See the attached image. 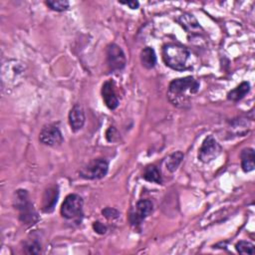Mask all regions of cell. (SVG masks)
Masks as SVG:
<instances>
[{
	"mask_svg": "<svg viewBox=\"0 0 255 255\" xmlns=\"http://www.w3.org/2000/svg\"><path fill=\"white\" fill-rule=\"evenodd\" d=\"M199 87V82L190 76L174 79L168 85L167 99L176 108H186Z\"/></svg>",
	"mask_w": 255,
	"mask_h": 255,
	"instance_id": "6da1fadb",
	"label": "cell"
},
{
	"mask_svg": "<svg viewBox=\"0 0 255 255\" xmlns=\"http://www.w3.org/2000/svg\"><path fill=\"white\" fill-rule=\"evenodd\" d=\"M162 59L167 67L179 72L188 70L192 66L190 51L174 43H168L162 47Z\"/></svg>",
	"mask_w": 255,
	"mask_h": 255,
	"instance_id": "7a4b0ae2",
	"label": "cell"
},
{
	"mask_svg": "<svg viewBox=\"0 0 255 255\" xmlns=\"http://www.w3.org/2000/svg\"><path fill=\"white\" fill-rule=\"evenodd\" d=\"M14 203L19 210V218L23 223L33 224L37 219V213L33 204L29 200L28 193L25 189H18L15 192Z\"/></svg>",
	"mask_w": 255,
	"mask_h": 255,
	"instance_id": "3957f363",
	"label": "cell"
},
{
	"mask_svg": "<svg viewBox=\"0 0 255 255\" xmlns=\"http://www.w3.org/2000/svg\"><path fill=\"white\" fill-rule=\"evenodd\" d=\"M109 170V162L105 158H95L83 165L79 170V176L84 179L94 180L105 177Z\"/></svg>",
	"mask_w": 255,
	"mask_h": 255,
	"instance_id": "277c9868",
	"label": "cell"
},
{
	"mask_svg": "<svg viewBox=\"0 0 255 255\" xmlns=\"http://www.w3.org/2000/svg\"><path fill=\"white\" fill-rule=\"evenodd\" d=\"M84 200L77 193H71L66 196L61 205V215L66 219H77L83 216Z\"/></svg>",
	"mask_w": 255,
	"mask_h": 255,
	"instance_id": "5b68a950",
	"label": "cell"
},
{
	"mask_svg": "<svg viewBox=\"0 0 255 255\" xmlns=\"http://www.w3.org/2000/svg\"><path fill=\"white\" fill-rule=\"evenodd\" d=\"M106 63L111 72H119L125 68L127 64L126 55L119 45L111 43L107 46Z\"/></svg>",
	"mask_w": 255,
	"mask_h": 255,
	"instance_id": "8992f818",
	"label": "cell"
},
{
	"mask_svg": "<svg viewBox=\"0 0 255 255\" xmlns=\"http://www.w3.org/2000/svg\"><path fill=\"white\" fill-rule=\"evenodd\" d=\"M222 152V146L220 143L212 136L207 135L202 141L198 149V159L204 163L210 162L217 158Z\"/></svg>",
	"mask_w": 255,
	"mask_h": 255,
	"instance_id": "52a82bcc",
	"label": "cell"
},
{
	"mask_svg": "<svg viewBox=\"0 0 255 255\" xmlns=\"http://www.w3.org/2000/svg\"><path fill=\"white\" fill-rule=\"evenodd\" d=\"M39 140L45 145L56 147L63 143L64 137L60 128L56 124H48L41 128Z\"/></svg>",
	"mask_w": 255,
	"mask_h": 255,
	"instance_id": "ba28073f",
	"label": "cell"
},
{
	"mask_svg": "<svg viewBox=\"0 0 255 255\" xmlns=\"http://www.w3.org/2000/svg\"><path fill=\"white\" fill-rule=\"evenodd\" d=\"M153 211V204L148 199H140L136 202L135 206L129 211L128 220L130 225L136 227L142 223V221L149 216Z\"/></svg>",
	"mask_w": 255,
	"mask_h": 255,
	"instance_id": "9c48e42d",
	"label": "cell"
},
{
	"mask_svg": "<svg viewBox=\"0 0 255 255\" xmlns=\"http://www.w3.org/2000/svg\"><path fill=\"white\" fill-rule=\"evenodd\" d=\"M102 97L105 105L110 110H116L119 107L120 101L115 90V83L113 80L106 81L102 86Z\"/></svg>",
	"mask_w": 255,
	"mask_h": 255,
	"instance_id": "30bf717a",
	"label": "cell"
},
{
	"mask_svg": "<svg viewBox=\"0 0 255 255\" xmlns=\"http://www.w3.org/2000/svg\"><path fill=\"white\" fill-rule=\"evenodd\" d=\"M68 119H69V124H70L71 129L74 132L79 131L84 127L85 121H86L85 113H84L82 106H80L78 104L73 106V108L69 112Z\"/></svg>",
	"mask_w": 255,
	"mask_h": 255,
	"instance_id": "8fae6325",
	"label": "cell"
},
{
	"mask_svg": "<svg viewBox=\"0 0 255 255\" xmlns=\"http://www.w3.org/2000/svg\"><path fill=\"white\" fill-rule=\"evenodd\" d=\"M58 196H59V191L57 185L49 187L43 196V205L42 209L44 212L49 213L54 210V207L58 201Z\"/></svg>",
	"mask_w": 255,
	"mask_h": 255,
	"instance_id": "7c38bea8",
	"label": "cell"
},
{
	"mask_svg": "<svg viewBox=\"0 0 255 255\" xmlns=\"http://www.w3.org/2000/svg\"><path fill=\"white\" fill-rule=\"evenodd\" d=\"M176 21L185 29L187 33H192V35H198L200 33L199 30H201V27L198 24L197 20L193 17V15H181L176 19Z\"/></svg>",
	"mask_w": 255,
	"mask_h": 255,
	"instance_id": "4fadbf2b",
	"label": "cell"
},
{
	"mask_svg": "<svg viewBox=\"0 0 255 255\" xmlns=\"http://www.w3.org/2000/svg\"><path fill=\"white\" fill-rule=\"evenodd\" d=\"M240 159H241V167L244 172H250L254 169L255 154H254V149L252 147L243 148L240 152Z\"/></svg>",
	"mask_w": 255,
	"mask_h": 255,
	"instance_id": "5bb4252c",
	"label": "cell"
},
{
	"mask_svg": "<svg viewBox=\"0 0 255 255\" xmlns=\"http://www.w3.org/2000/svg\"><path fill=\"white\" fill-rule=\"evenodd\" d=\"M139 59L142 67L147 70L152 69L156 64V55L151 47L143 48L139 54Z\"/></svg>",
	"mask_w": 255,
	"mask_h": 255,
	"instance_id": "9a60e30c",
	"label": "cell"
},
{
	"mask_svg": "<svg viewBox=\"0 0 255 255\" xmlns=\"http://www.w3.org/2000/svg\"><path fill=\"white\" fill-rule=\"evenodd\" d=\"M249 91H250L249 82H242L235 89L228 92L227 99L232 102H238V101L242 100L249 93Z\"/></svg>",
	"mask_w": 255,
	"mask_h": 255,
	"instance_id": "2e32d148",
	"label": "cell"
},
{
	"mask_svg": "<svg viewBox=\"0 0 255 255\" xmlns=\"http://www.w3.org/2000/svg\"><path fill=\"white\" fill-rule=\"evenodd\" d=\"M142 178L148 182H153L156 184H161L162 182L160 172L158 168L153 164H149L144 167L142 172Z\"/></svg>",
	"mask_w": 255,
	"mask_h": 255,
	"instance_id": "e0dca14e",
	"label": "cell"
},
{
	"mask_svg": "<svg viewBox=\"0 0 255 255\" xmlns=\"http://www.w3.org/2000/svg\"><path fill=\"white\" fill-rule=\"evenodd\" d=\"M183 157H184V154L180 150H177V151L169 154L165 159L166 169L170 172L175 171L177 169V167L179 166V164L181 163Z\"/></svg>",
	"mask_w": 255,
	"mask_h": 255,
	"instance_id": "ac0fdd59",
	"label": "cell"
},
{
	"mask_svg": "<svg viewBox=\"0 0 255 255\" xmlns=\"http://www.w3.org/2000/svg\"><path fill=\"white\" fill-rule=\"evenodd\" d=\"M46 5L53 11L63 12L69 9L70 3L67 0H49L46 1Z\"/></svg>",
	"mask_w": 255,
	"mask_h": 255,
	"instance_id": "d6986e66",
	"label": "cell"
},
{
	"mask_svg": "<svg viewBox=\"0 0 255 255\" xmlns=\"http://www.w3.org/2000/svg\"><path fill=\"white\" fill-rule=\"evenodd\" d=\"M235 249L238 253H241V254L253 255L255 253L253 243H251L249 241H245V240H241V241L237 242L235 245Z\"/></svg>",
	"mask_w": 255,
	"mask_h": 255,
	"instance_id": "ffe728a7",
	"label": "cell"
},
{
	"mask_svg": "<svg viewBox=\"0 0 255 255\" xmlns=\"http://www.w3.org/2000/svg\"><path fill=\"white\" fill-rule=\"evenodd\" d=\"M41 251V245L37 241L29 242L25 246V252L28 254H38Z\"/></svg>",
	"mask_w": 255,
	"mask_h": 255,
	"instance_id": "44dd1931",
	"label": "cell"
},
{
	"mask_svg": "<svg viewBox=\"0 0 255 255\" xmlns=\"http://www.w3.org/2000/svg\"><path fill=\"white\" fill-rule=\"evenodd\" d=\"M102 213L107 219H116L120 216V212L112 207H106L105 209L102 210Z\"/></svg>",
	"mask_w": 255,
	"mask_h": 255,
	"instance_id": "7402d4cb",
	"label": "cell"
},
{
	"mask_svg": "<svg viewBox=\"0 0 255 255\" xmlns=\"http://www.w3.org/2000/svg\"><path fill=\"white\" fill-rule=\"evenodd\" d=\"M118 131L114 127H110L106 132V137L109 141H116L118 138Z\"/></svg>",
	"mask_w": 255,
	"mask_h": 255,
	"instance_id": "603a6c76",
	"label": "cell"
},
{
	"mask_svg": "<svg viewBox=\"0 0 255 255\" xmlns=\"http://www.w3.org/2000/svg\"><path fill=\"white\" fill-rule=\"evenodd\" d=\"M93 228H94V230H95L97 233H99V234H105V233L107 232V230H108L107 226L104 225L103 223H101L100 221L94 222Z\"/></svg>",
	"mask_w": 255,
	"mask_h": 255,
	"instance_id": "cb8c5ba5",
	"label": "cell"
},
{
	"mask_svg": "<svg viewBox=\"0 0 255 255\" xmlns=\"http://www.w3.org/2000/svg\"><path fill=\"white\" fill-rule=\"evenodd\" d=\"M119 3L128 6L130 9H137L138 6H139V3H138L137 1H126V2L121 1V2H119Z\"/></svg>",
	"mask_w": 255,
	"mask_h": 255,
	"instance_id": "d4e9b609",
	"label": "cell"
}]
</instances>
